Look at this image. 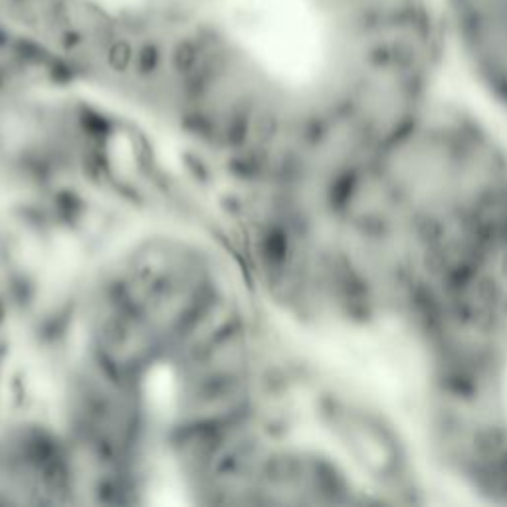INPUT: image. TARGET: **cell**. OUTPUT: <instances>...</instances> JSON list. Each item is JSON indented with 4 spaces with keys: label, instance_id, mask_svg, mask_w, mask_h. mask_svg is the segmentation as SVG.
<instances>
[{
    "label": "cell",
    "instance_id": "6da1fadb",
    "mask_svg": "<svg viewBox=\"0 0 507 507\" xmlns=\"http://www.w3.org/2000/svg\"><path fill=\"white\" fill-rule=\"evenodd\" d=\"M412 343L444 466L507 499V242L426 313Z\"/></svg>",
    "mask_w": 507,
    "mask_h": 507
},
{
    "label": "cell",
    "instance_id": "7a4b0ae2",
    "mask_svg": "<svg viewBox=\"0 0 507 507\" xmlns=\"http://www.w3.org/2000/svg\"><path fill=\"white\" fill-rule=\"evenodd\" d=\"M446 74L507 127V0H440Z\"/></svg>",
    "mask_w": 507,
    "mask_h": 507
}]
</instances>
